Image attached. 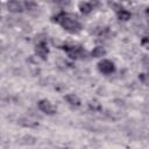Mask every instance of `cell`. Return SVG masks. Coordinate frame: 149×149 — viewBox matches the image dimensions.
I'll use <instances>...</instances> for the list:
<instances>
[{
    "mask_svg": "<svg viewBox=\"0 0 149 149\" xmlns=\"http://www.w3.org/2000/svg\"><path fill=\"white\" fill-rule=\"evenodd\" d=\"M55 22H57L59 26H62V28H64L65 30H68L71 34H77L81 30V23L77 20L76 15L71 14V13H65L62 12L59 14H57L54 19Z\"/></svg>",
    "mask_w": 149,
    "mask_h": 149,
    "instance_id": "6da1fadb",
    "label": "cell"
},
{
    "mask_svg": "<svg viewBox=\"0 0 149 149\" xmlns=\"http://www.w3.org/2000/svg\"><path fill=\"white\" fill-rule=\"evenodd\" d=\"M35 52L42 59H47V56L49 54V48H48V44H47L45 40H43V38L37 40V42L35 44Z\"/></svg>",
    "mask_w": 149,
    "mask_h": 149,
    "instance_id": "3957f363",
    "label": "cell"
},
{
    "mask_svg": "<svg viewBox=\"0 0 149 149\" xmlns=\"http://www.w3.org/2000/svg\"><path fill=\"white\" fill-rule=\"evenodd\" d=\"M7 8H8L9 12H13V13L22 12V5L17 0H10V1H8Z\"/></svg>",
    "mask_w": 149,
    "mask_h": 149,
    "instance_id": "52a82bcc",
    "label": "cell"
},
{
    "mask_svg": "<svg viewBox=\"0 0 149 149\" xmlns=\"http://www.w3.org/2000/svg\"><path fill=\"white\" fill-rule=\"evenodd\" d=\"M64 99H65L70 105H72V106H79V105H80V99H79L76 94H73V93L66 94V95L64 97Z\"/></svg>",
    "mask_w": 149,
    "mask_h": 149,
    "instance_id": "ba28073f",
    "label": "cell"
},
{
    "mask_svg": "<svg viewBox=\"0 0 149 149\" xmlns=\"http://www.w3.org/2000/svg\"><path fill=\"white\" fill-rule=\"evenodd\" d=\"M79 9L83 14H88L93 9V7H92V3H90V2H80L79 3Z\"/></svg>",
    "mask_w": 149,
    "mask_h": 149,
    "instance_id": "9c48e42d",
    "label": "cell"
},
{
    "mask_svg": "<svg viewBox=\"0 0 149 149\" xmlns=\"http://www.w3.org/2000/svg\"><path fill=\"white\" fill-rule=\"evenodd\" d=\"M148 77H149V74H148Z\"/></svg>",
    "mask_w": 149,
    "mask_h": 149,
    "instance_id": "5bb4252c",
    "label": "cell"
},
{
    "mask_svg": "<svg viewBox=\"0 0 149 149\" xmlns=\"http://www.w3.org/2000/svg\"><path fill=\"white\" fill-rule=\"evenodd\" d=\"M146 13H147V14H148V15H149V7H148V8H147V9H146Z\"/></svg>",
    "mask_w": 149,
    "mask_h": 149,
    "instance_id": "4fadbf2b",
    "label": "cell"
},
{
    "mask_svg": "<svg viewBox=\"0 0 149 149\" xmlns=\"http://www.w3.org/2000/svg\"><path fill=\"white\" fill-rule=\"evenodd\" d=\"M98 69H99V71H100L101 73H104V74H109V73L114 72L115 66H114L113 62H111V61H108V59H102V61H100V62L98 63Z\"/></svg>",
    "mask_w": 149,
    "mask_h": 149,
    "instance_id": "277c9868",
    "label": "cell"
},
{
    "mask_svg": "<svg viewBox=\"0 0 149 149\" xmlns=\"http://www.w3.org/2000/svg\"><path fill=\"white\" fill-rule=\"evenodd\" d=\"M38 108L43 112V113H45V114H54L55 112H56V109H55V107L51 105V102L49 101V100H47V99H43V100H40L38 101Z\"/></svg>",
    "mask_w": 149,
    "mask_h": 149,
    "instance_id": "5b68a950",
    "label": "cell"
},
{
    "mask_svg": "<svg viewBox=\"0 0 149 149\" xmlns=\"http://www.w3.org/2000/svg\"><path fill=\"white\" fill-rule=\"evenodd\" d=\"M62 49L73 59H83L86 56V51L79 45H63Z\"/></svg>",
    "mask_w": 149,
    "mask_h": 149,
    "instance_id": "7a4b0ae2",
    "label": "cell"
},
{
    "mask_svg": "<svg viewBox=\"0 0 149 149\" xmlns=\"http://www.w3.org/2000/svg\"><path fill=\"white\" fill-rule=\"evenodd\" d=\"M24 6H26V8H27V9H34V8L36 7L35 2H34V1H31V0H27V1L24 2Z\"/></svg>",
    "mask_w": 149,
    "mask_h": 149,
    "instance_id": "8fae6325",
    "label": "cell"
},
{
    "mask_svg": "<svg viewBox=\"0 0 149 149\" xmlns=\"http://www.w3.org/2000/svg\"><path fill=\"white\" fill-rule=\"evenodd\" d=\"M141 44L144 48H149V37H143L141 41Z\"/></svg>",
    "mask_w": 149,
    "mask_h": 149,
    "instance_id": "7c38bea8",
    "label": "cell"
},
{
    "mask_svg": "<svg viewBox=\"0 0 149 149\" xmlns=\"http://www.w3.org/2000/svg\"><path fill=\"white\" fill-rule=\"evenodd\" d=\"M92 56L93 57H101V56H104L105 54H106V50L102 48V47H95L93 50H92Z\"/></svg>",
    "mask_w": 149,
    "mask_h": 149,
    "instance_id": "30bf717a",
    "label": "cell"
},
{
    "mask_svg": "<svg viewBox=\"0 0 149 149\" xmlns=\"http://www.w3.org/2000/svg\"><path fill=\"white\" fill-rule=\"evenodd\" d=\"M112 7L115 8L114 10H115V13H116V15H118V17H119L120 20H122V21H127V20L130 19V13L127 12V10H126L123 7H121L120 5H118V3H113Z\"/></svg>",
    "mask_w": 149,
    "mask_h": 149,
    "instance_id": "8992f818",
    "label": "cell"
}]
</instances>
